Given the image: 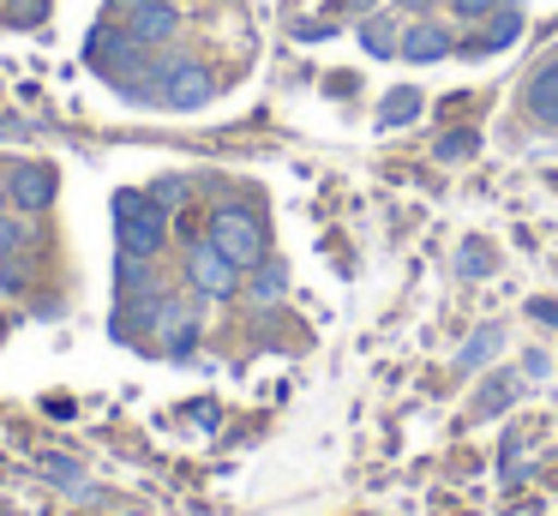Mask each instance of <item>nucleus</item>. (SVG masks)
<instances>
[{
	"mask_svg": "<svg viewBox=\"0 0 558 516\" xmlns=\"http://www.w3.org/2000/svg\"><path fill=\"white\" fill-rule=\"evenodd\" d=\"M114 228H121V252H133V259H150V252L162 247V235H169V216H162L157 199L121 192V199H114Z\"/></svg>",
	"mask_w": 558,
	"mask_h": 516,
	"instance_id": "nucleus-1",
	"label": "nucleus"
},
{
	"mask_svg": "<svg viewBox=\"0 0 558 516\" xmlns=\"http://www.w3.org/2000/svg\"><path fill=\"white\" fill-rule=\"evenodd\" d=\"M210 240H217V247L229 252L234 264H241V271L265 259V228H258V216H253V211H234V204L210 216Z\"/></svg>",
	"mask_w": 558,
	"mask_h": 516,
	"instance_id": "nucleus-2",
	"label": "nucleus"
},
{
	"mask_svg": "<svg viewBox=\"0 0 558 516\" xmlns=\"http://www.w3.org/2000/svg\"><path fill=\"white\" fill-rule=\"evenodd\" d=\"M186 271H193V288L198 295H234V288H241V264L229 259V252L217 247V240H198L193 247V259H186Z\"/></svg>",
	"mask_w": 558,
	"mask_h": 516,
	"instance_id": "nucleus-3",
	"label": "nucleus"
},
{
	"mask_svg": "<svg viewBox=\"0 0 558 516\" xmlns=\"http://www.w3.org/2000/svg\"><path fill=\"white\" fill-rule=\"evenodd\" d=\"M150 79H169V84H162V103H169V108L210 103V72L198 67V60H169V67H157Z\"/></svg>",
	"mask_w": 558,
	"mask_h": 516,
	"instance_id": "nucleus-4",
	"label": "nucleus"
},
{
	"mask_svg": "<svg viewBox=\"0 0 558 516\" xmlns=\"http://www.w3.org/2000/svg\"><path fill=\"white\" fill-rule=\"evenodd\" d=\"M402 55H409L414 67L445 60L450 55V31H438V24H409V31H402Z\"/></svg>",
	"mask_w": 558,
	"mask_h": 516,
	"instance_id": "nucleus-5",
	"label": "nucleus"
},
{
	"mask_svg": "<svg viewBox=\"0 0 558 516\" xmlns=\"http://www.w3.org/2000/svg\"><path fill=\"white\" fill-rule=\"evenodd\" d=\"M49 199H54V175H49V168L31 163V168H19V175H13V204H19V211H43Z\"/></svg>",
	"mask_w": 558,
	"mask_h": 516,
	"instance_id": "nucleus-6",
	"label": "nucleus"
},
{
	"mask_svg": "<svg viewBox=\"0 0 558 516\" xmlns=\"http://www.w3.org/2000/svg\"><path fill=\"white\" fill-rule=\"evenodd\" d=\"M529 108H534V120L558 127V60H546V67L529 79Z\"/></svg>",
	"mask_w": 558,
	"mask_h": 516,
	"instance_id": "nucleus-7",
	"label": "nucleus"
},
{
	"mask_svg": "<svg viewBox=\"0 0 558 516\" xmlns=\"http://www.w3.org/2000/svg\"><path fill=\"white\" fill-rule=\"evenodd\" d=\"M169 36H174V7H138L133 12V43L157 48V43H169Z\"/></svg>",
	"mask_w": 558,
	"mask_h": 516,
	"instance_id": "nucleus-8",
	"label": "nucleus"
},
{
	"mask_svg": "<svg viewBox=\"0 0 558 516\" xmlns=\"http://www.w3.org/2000/svg\"><path fill=\"white\" fill-rule=\"evenodd\" d=\"M498 343H505V331H498V324H486V331H474L469 343H462L457 367H486V360L498 355Z\"/></svg>",
	"mask_w": 558,
	"mask_h": 516,
	"instance_id": "nucleus-9",
	"label": "nucleus"
},
{
	"mask_svg": "<svg viewBox=\"0 0 558 516\" xmlns=\"http://www.w3.org/2000/svg\"><path fill=\"white\" fill-rule=\"evenodd\" d=\"M390 31H397L390 19H366V24H361V43H366V55H378V60H385V55H402V43H397Z\"/></svg>",
	"mask_w": 558,
	"mask_h": 516,
	"instance_id": "nucleus-10",
	"label": "nucleus"
},
{
	"mask_svg": "<svg viewBox=\"0 0 558 516\" xmlns=\"http://www.w3.org/2000/svg\"><path fill=\"white\" fill-rule=\"evenodd\" d=\"M414 115H421V96H414V91H390L385 108H378V127H402V120H414Z\"/></svg>",
	"mask_w": 558,
	"mask_h": 516,
	"instance_id": "nucleus-11",
	"label": "nucleus"
},
{
	"mask_svg": "<svg viewBox=\"0 0 558 516\" xmlns=\"http://www.w3.org/2000/svg\"><path fill=\"white\" fill-rule=\"evenodd\" d=\"M517 36H522V12H517V7H505V12L493 19V31H486V48H510Z\"/></svg>",
	"mask_w": 558,
	"mask_h": 516,
	"instance_id": "nucleus-12",
	"label": "nucleus"
},
{
	"mask_svg": "<svg viewBox=\"0 0 558 516\" xmlns=\"http://www.w3.org/2000/svg\"><path fill=\"white\" fill-rule=\"evenodd\" d=\"M186 192H193V187H186L181 175H169V180H157V187H150V199H157L162 211H174V204H186Z\"/></svg>",
	"mask_w": 558,
	"mask_h": 516,
	"instance_id": "nucleus-13",
	"label": "nucleus"
},
{
	"mask_svg": "<svg viewBox=\"0 0 558 516\" xmlns=\"http://www.w3.org/2000/svg\"><path fill=\"white\" fill-rule=\"evenodd\" d=\"M253 295H258V300H277V295H282V264H265V271H258Z\"/></svg>",
	"mask_w": 558,
	"mask_h": 516,
	"instance_id": "nucleus-14",
	"label": "nucleus"
},
{
	"mask_svg": "<svg viewBox=\"0 0 558 516\" xmlns=\"http://www.w3.org/2000/svg\"><path fill=\"white\" fill-rule=\"evenodd\" d=\"M469 151H474L469 132H450V139H438V156H445V163H457V156H469Z\"/></svg>",
	"mask_w": 558,
	"mask_h": 516,
	"instance_id": "nucleus-15",
	"label": "nucleus"
},
{
	"mask_svg": "<svg viewBox=\"0 0 558 516\" xmlns=\"http://www.w3.org/2000/svg\"><path fill=\"white\" fill-rule=\"evenodd\" d=\"M462 271L486 276V247H481V240H462Z\"/></svg>",
	"mask_w": 558,
	"mask_h": 516,
	"instance_id": "nucleus-16",
	"label": "nucleus"
},
{
	"mask_svg": "<svg viewBox=\"0 0 558 516\" xmlns=\"http://www.w3.org/2000/svg\"><path fill=\"white\" fill-rule=\"evenodd\" d=\"M19 240H25V228H19V223H0V259H7V252H19Z\"/></svg>",
	"mask_w": 558,
	"mask_h": 516,
	"instance_id": "nucleus-17",
	"label": "nucleus"
},
{
	"mask_svg": "<svg viewBox=\"0 0 558 516\" xmlns=\"http://www.w3.org/2000/svg\"><path fill=\"white\" fill-rule=\"evenodd\" d=\"M450 7H457V19H481V12H493L498 0H450Z\"/></svg>",
	"mask_w": 558,
	"mask_h": 516,
	"instance_id": "nucleus-18",
	"label": "nucleus"
},
{
	"mask_svg": "<svg viewBox=\"0 0 558 516\" xmlns=\"http://www.w3.org/2000/svg\"><path fill=\"white\" fill-rule=\"evenodd\" d=\"M13 12H19L25 24H37V19H43V0H13Z\"/></svg>",
	"mask_w": 558,
	"mask_h": 516,
	"instance_id": "nucleus-19",
	"label": "nucleus"
},
{
	"mask_svg": "<svg viewBox=\"0 0 558 516\" xmlns=\"http://www.w3.org/2000/svg\"><path fill=\"white\" fill-rule=\"evenodd\" d=\"M49 475H54V480H66V487H73V480H78V468H73V463H61V456H54V463H49Z\"/></svg>",
	"mask_w": 558,
	"mask_h": 516,
	"instance_id": "nucleus-20",
	"label": "nucleus"
},
{
	"mask_svg": "<svg viewBox=\"0 0 558 516\" xmlns=\"http://www.w3.org/2000/svg\"><path fill=\"white\" fill-rule=\"evenodd\" d=\"M114 7H133L138 12V7H169V0H114Z\"/></svg>",
	"mask_w": 558,
	"mask_h": 516,
	"instance_id": "nucleus-21",
	"label": "nucleus"
},
{
	"mask_svg": "<svg viewBox=\"0 0 558 516\" xmlns=\"http://www.w3.org/2000/svg\"><path fill=\"white\" fill-rule=\"evenodd\" d=\"M397 7H433V0H397Z\"/></svg>",
	"mask_w": 558,
	"mask_h": 516,
	"instance_id": "nucleus-22",
	"label": "nucleus"
},
{
	"mask_svg": "<svg viewBox=\"0 0 558 516\" xmlns=\"http://www.w3.org/2000/svg\"><path fill=\"white\" fill-rule=\"evenodd\" d=\"M0 7H7V0H0Z\"/></svg>",
	"mask_w": 558,
	"mask_h": 516,
	"instance_id": "nucleus-23",
	"label": "nucleus"
}]
</instances>
